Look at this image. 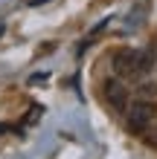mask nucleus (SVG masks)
Instances as JSON below:
<instances>
[{"label":"nucleus","mask_w":157,"mask_h":159,"mask_svg":"<svg viewBox=\"0 0 157 159\" xmlns=\"http://www.w3.org/2000/svg\"><path fill=\"white\" fill-rule=\"evenodd\" d=\"M105 98L114 104V110H119V113H125V101H128V90H125V84H122V78L119 75H114V78H108L105 81Z\"/></svg>","instance_id":"nucleus-3"},{"label":"nucleus","mask_w":157,"mask_h":159,"mask_svg":"<svg viewBox=\"0 0 157 159\" xmlns=\"http://www.w3.org/2000/svg\"><path fill=\"white\" fill-rule=\"evenodd\" d=\"M0 32H3V26H0Z\"/></svg>","instance_id":"nucleus-4"},{"label":"nucleus","mask_w":157,"mask_h":159,"mask_svg":"<svg viewBox=\"0 0 157 159\" xmlns=\"http://www.w3.org/2000/svg\"><path fill=\"white\" fill-rule=\"evenodd\" d=\"M151 64H154V52L151 49H134V46H125V49L114 52V58H110V70H114V75H119V78L137 81V78H143L145 72L151 70Z\"/></svg>","instance_id":"nucleus-1"},{"label":"nucleus","mask_w":157,"mask_h":159,"mask_svg":"<svg viewBox=\"0 0 157 159\" xmlns=\"http://www.w3.org/2000/svg\"><path fill=\"white\" fill-rule=\"evenodd\" d=\"M157 119V104L154 101H145V98H137L125 107V125L131 133H145Z\"/></svg>","instance_id":"nucleus-2"}]
</instances>
